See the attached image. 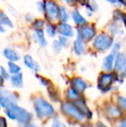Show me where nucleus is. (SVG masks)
<instances>
[{"mask_svg":"<svg viewBox=\"0 0 126 127\" xmlns=\"http://www.w3.org/2000/svg\"><path fill=\"white\" fill-rule=\"evenodd\" d=\"M125 42H126V37H125Z\"/></svg>","mask_w":126,"mask_h":127,"instance_id":"8fccbe9b","label":"nucleus"},{"mask_svg":"<svg viewBox=\"0 0 126 127\" xmlns=\"http://www.w3.org/2000/svg\"><path fill=\"white\" fill-rule=\"evenodd\" d=\"M80 35L84 39L87 41H91L96 35V30L93 27H88V26H83L81 28L80 31H79Z\"/></svg>","mask_w":126,"mask_h":127,"instance_id":"4468645a","label":"nucleus"},{"mask_svg":"<svg viewBox=\"0 0 126 127\" xmlns=\"http://www.w3.org/2000/svg\"><path fill=\"white\" fill-rule=\"evenodd\" d=\"M81 127H94L93 126V124H91L90 122H86V123H84V124L81 126Z\"/></svg>","mask_w":126,"mask_h":127,"instance_id":"a19ab883","label":"nucleus"},{"mask_svg":"<svg viewBox=\"0 0 126 127\" xmlns=\"http://www.w3.org/2000/svg\"><path fill=\"white\" fill-rule=\"evenodd\" d=\"M33 40L35 41V42L38 43L41 47H45L47 45V41H46L42 30H35V32L33 33Z\"/></svg>","mask_w":126,"mask_h":127,"instance_id":"f3484780","label":"nucleus"},{"mask_svg":"<svg viewBox=\"0 0 126 127\" xmlns=\"http://www.w3.org/2000/svg\"><path fill=\"white\" fill-rule=\"evenodd\" d=\"M52 48L55 53H59V52L61 50V49H62V46L60 43L59 41H54L52 44Z\"/></svg>","mask_w":126,"mask_h":127,"instance_id":"2f4dec72","label":"nucleus"},{"mask_svg":"<svg viewBox=\"0 0 126 127\" xmlns=\"http://www.w3.org/2000/svg\"><path fill=\"white\" fill-rule=\"evenodd\" d=\"M74 105H75L76 106H77L78 108H79V110L83 112V113L86 114V117H87V119H92V112H90L89 108H88V106L86 105V101L83 99V98L74 101Z\"/></svg>","mask_w":126,"mask_h":127,"instance_id":"dca6fc26","label":"nucleus"},{"mask_svg":"<svg viewBox=\"0 0 126 127\" xmlns=\"http://www.w3.org/2000/svg\"><path fill=\"white\" fill-rule=\"evenodd\" d=\"M71 83H72V87L80 94H83L87 88V83L80 77H76V78L73 79Z\"/></svg>","mask_w":126,"mask_h":127,"instance_id":"9b49d317","label":"nucleus"},{"mask_svg":"<svg viewBox=\"0 0 126 127\" xmlns=\"http://www.w3.org/2000/svg\"><path fill=\"white\" fill-rule=\"evenodd\" d=\"M67 99L69 100H72V101H75L77 99H79L82 98L81 96V94L79 92H78L75 88H74L73 87H69L67 91Z\"/></svg>","mask_w":126,"mask_h":127,"instance_id":"aec40b11","label":"nucleus"},{"mask_svg":"<svg viewBox=\"0 0 126 127\" xmlns=\"http://www.w3.org/2000/svg\"><path fill=\"white\" fill-rule=\"evenodd\" d=\"M24 62L28 68H29L30 70L34 71V72L37 73L40 70V66H39V64L32 58V56L30 55H26L25 56H24Z\"/></svg>","mask_w":126,"mask_h":127,"instance_id":"ddd939ff","label":"nucleus"},{"mask_svg":"<svg viewBox=\"0 0 126 127\" xmlns=\"http://www.w3.org/2000/svg\"><path fill=\"white\" fill-rule=\"evenodd\" d=\"M0 127H8L5 118L1 117V119H0Z\"/></svg>","mask_w":126,"mask_h":127,"instance_id":"4c0bfd02","label":"nucleus"},{"mask_svg":"<svg viewBox=\"0 0 126 127\" xmlns=\"http://www.w3.org/2000/svg\"><path fill=\"white\" fill-rule=\"evenodd\" d=\"M48 93H49V98H50L51 100H53L54 102H59L61 98H60L59 93L55 90L53 87H48Z\"/></svg>","mask_w":126,"mask_h":127,"instance_id":"4be33fe9","label":"nucleus"},{"mask_svg":"<svg viewBox=\"0 0 126 127\" xmlns=\"http://www.w3.org/2000/svg\"><path fill=\"white\" fill-rule=\"evenodd\" d=\"M25 19L27 22H32V21H33V17L30 15H26Z\"/></svg>","mask_w":126,"mask_h":127,"instance_id":"79ce46f5","label":"nucleus"},{"mask_svg":"<svg viewBox=\"0 0 126 127\" xmlns=\"http://www.w3.org/2000/svg\"><path fill=\"white\" fill-rule=\"evenodd\" d=\"M122 77H123V78L126 77V64H125V68H124V70H123V74H122Z\"/></svg>","mask_w":126,"mask_h":127,"instance_id":"c03bdc74","label":"nucleus"},{"mask_svg":"<svg viewBox=\"0 0 126 127\" xmlns=\"http://www.w3.org/2000/svg\"><path fill=\"white\" fill-rule=\"evenodd\" d=\"M72 18L74 20V24H78V25H86V20L83 17V16L79 13L78 10H74L72 13Z\"/></svg>","mask_w":126,"mask_h":127,"instance_id":"412c9836","label":"nucleus"},{"mask_svg":"<svg viewBox=\"0 0 126 127\" xmlns=\"http://www.w3.org/2000/svg\"><path fill=\"white\" fill-rule=\"evenodd\" d=\"M115 127H126V119H123L118 126H116Z\"/></svg>","mask_w":126,"mask_h":127,"instance_id":"58836bf2","label":"nucleus"},{"mask_svg":"<svg viewBox=\"0 0 126 127\" xmlns=\"http://www.w3.org/2000/svg\"><path fill=\"white\" fill-rule=\"evenodd\" d=\"M59 17L61 19V22H67L69 18V15L67 13V10L64 6L60 7V10H59Z\"/></svg>","mask_w":126,"mask_h":127,"instance_id":"b1692460","label":"nucleus"},{"mask_svg":"<svg viewBox=\"0 0 126 127\" xmlns=\"http://www.w3.org/2000/svg\"><path fill=\"white\" fill-rule=\"evenodd\" d=\"M59 10L57 4L54 2L51 1H46L45 2V12L46 17L50 22H54L57 20L59 17Z\"/></svg>","mask_w":126,"mask_h":127,"instance_id":"0eeeda50","label":"nucleus"},{"mask_svg":"<svg viewBox=\"0 0 126 127\" xmlns=\"http://www.w3.org/2000/svg\"><path fill=\"white\" fill-rule=\"evenodd\" d=\"M86 7H87L89 10H91L93 11V10H96L98 9V4L95 3L94 0H89V1H88L87 5H86Z\"/></svg>","mask_w":126,"mask_h":127,"instance_id":"72a5a7b5","label":"nucleus"},{"mask_svg":"<svg viewBox=\"0 0 126 127\" xmlns=\"http://www.w3.org/2000/svg\"><path fill=\"white\" fill-rule=\"evenodd\" d=\"M123 22H124V24H125V27H126V15H125V17H124Z\"/></svg>","mask_w":126,"mask_h":127,"instance_id":"09e8293b","label":"nucleus"},{"mask_svg":"<svg viewBox=\"0 0 126 127\" xmlns=\"http://www.w3.org/2000/svg\"><path fill=\"white\" fill-rule=\"evenodd\" d=\"M126 64V56L124 53H118L115 57L114 69L116 72H122Z\"/></svg>","mask_w":126,"mask_h":127,"instance_id":"9d476101","label":"nucleus"},{"mask_svg":"<svg viewBox=\"0 0 126 127\" xmlns=\"http://www.w3.org/2000/svg\"><path fill=\"white\" fill-rule=\"evenodd\" d=\"M3 55L10 62H18L20 60L18 53L16 50H14L13 49H10V48H7L3 50Z\"/></svg>","mask_w":126,"mask_h":127,"instance_id":"a211bd4d","label":"nucleus"},{"mask_svg":"<svg viewBox=\"0 0 126 127\" xmlns=\"http://www.w3.org/2000/svg\"><path fill=\"white\" fill-rule=\"evenodd\" d=\"M37 78L39 79V81H40V83L42 84L43 87H49L52 84H51L50 80H48V79L44 78V77H41V76H37Z\"/></svg>","mask_w":126,"mask_h":127,"instance_id":"c85d7f7f","label":"nucleus"},{"mask_svg":"<svg viewBox=\"0 0 126 127\" xmlns=\"http://www.w3.org/2000/svg\"><path fill=\"white\" fill-rule=\"evenodd\" d=\"M115 57H116V55L112 53L104 57V62H103V68L104 69V71L111 72L115 64Z\"/></svg>","mask_w":126,"mask_h":127,"instance_id":"2eb2a0df","label":"nucleus"},{"mask_svg":"<svg viewBox=\"0 0 126 127\" xmlns=\"http://www.w3.org/2000/svg\"><path fill=\"white\" fill-rule=\"evenodd\" d=\"M117 104L121 108V110L126 111V97L118 96V99H117Z\"/></svg>","mask_w":126,"mask_h":127,"instance_id":"bb28decb","label":"nucleus"},{"mask_svg":"<svg viewBox=\"0 0 126 127\" xmlns=\"http://www.w3.org/2000/svg\"><path fill=\"white\" fill-rule=\"evenodd\" d=\"M86 43L84 42V38L80 35V34H78V37L74 42V53L77 55H81L86 51Z\"/></svg>","mask_w":126,"mask_h":127,"instance_id":"6e6552de","label":"nucleus"},{"mask_svg":"<svg viewBox=\"0 0 126 127\" xmlns=\"http://www.w3.org/2000/svg\"><path fill=\"white\" fill-rule=\"evenodd\" d=\"M58 30L59 33L61 35L67 37H73L74 36V30L70 24H67L65 22H61L58 26Z\"/></svg>","mask_w":126,"mask_h":127,"instance_id":"f8f14e48","label":"nucleus"},{"mask_svg":"<svg viewBox=\"0 0 126 127\" xmlns=\"http://www.w3.org/2000/svg\"><path fill=\"white\" fill-rule=\"evenodd\" d=\"M0 22H1V24L3 26H7V27H10V28L13 27V24H12L11 21H10V19H9V17H7V16H5L3 12H2L1 15H0Z\"/></svg>","mask_w":126,"mask_h":127,"instance_id":"393cba45","label":"nucleus"},{"mask_svg":"<svg viewBox=\"0 0 126 127\" xmlns=\"http://www.w3.org/2000/svg\"><path fill=\"white\" fill-rule=\"evenodd\" d=\"M51 127H67L64 123L61 122L58 118H54L52 121V124H51Z\"/></svg>","mask_w":126,"mask_h":127,"instance_id":"cd10ccee","label":"nucleus"},{"mask_svg":"<svg viewBox=\"0 0 126 127\" xmlns=\"http://www.w3.org/2000/svg\"><path fill=\"white\" fill-rule=\"evenodd\" d=\"M105 114L110 119H118V118L121 117L122 115L121 108L118 105H110L108 106H106Z\"/></svg>","mask_w":126,"mask_h":127,"instance_id":"1a4fd4ad","label":"nucleus"},{"mask_svg":"<svg viewBox=\"0 0 126 127\" xmlns=\"http://www.w3.org/2000/svg\"><path fill=\"white\" fill-rule=\"evenodd\" d=\"M61 112L64 114H66L68 117L72 118V119H75V120L79 121V122H83L86 119V115L84 114L75 105L74 102L67 101L61 104Z\"/></svg>","mask_w":126,"mask_h":127,"instance_id":"7ed1b4c3","label":"nucleus"},{"mask_svg":"<svg viewBox=\"0 0 126 127\" xmlns=\"http://www.w3.org/2000/svg\"><path fill=\"white\" fill-rule=\"evenodd\" d=\"M43 25H44V21L43 20H36L33 24V27L35 29V30H42L43 28Z\"/></svg>","mask_w":126,"mask_h":127,"instance_id":"7c9ffc66","label":"nucleus"},{"mask_svg":"<svg viewBox=\"0 0 126 127\" xmlns=\"http://www.w3.org/2000/svg\"><path fill=\"white\" fill-rule=\"evenodd\" d=\"M58 41H59L60 43L61 44L62 48H67L69 44V41H68V39H67V37L64 36V35H61V36L59 37V39H58Z\"/></svg>","mask_w":126,"mask_h":127,"instance_id":"c756f323","label":"nucleus"},{"mask_svg":"<svg viewBox=\"0 0 126 127\" xmlns=\"http://www.w3.org/2000/svg\"><path fill=\"white\" fill-rule=\"evenodd\" d=\"M34 109L39 119H48L54 115L55 110L54 106L42 97H36L33 100Z\"/></svg>","mask_w":126,"mask_h":127,"instance_id":"f03ea898","label":"nucleus"},{"mask_svg":"<svg viewBox=\"0 0 126 127\" xmlns=\"http://www.w3.org/2000/svg\"><path fill=\"white\" fill-rule=\"evenodd\" d=\"M113 44V38L110 35H106L104 33L99 34L98 36H96L94 42H93V47L96 50L99 51H106Z\"/></svg>","mask_w":126,"mask_h":127,"instance_id":"39448f33","label":"nucleus"},{"mask_svg":"<svg viewBox=\"0 0 126 127\" xmlns=\"http://www.w3.org/2000/svg\"><path fill=\"white\" fill-rule=\"evenodd\" d=\"M46 32L49 37H54L56 34V27L49 23L46 25Z\"/></svg>","mask_w":126,"mask_h":127,"instance_id":"a878e982","label":"nucleus"},{"mask_svg":"<svg viewBox=\"0 0 126 127\" xmlns=\"http://www.w3.org/2000/svg\"><path fill=\"white\" fill-rule=\"evenodd\" d=\"M7 117L11 120H16L20 126H26L30 122L32 114L24 108L18 106L16 103L10 104L5 108Z\"/></svg>","mask_w":126,"mask_h":127,"instance_id":"f257e3e1","label":"nucleus"},{"mask_svg":"<svg viewBox=\"0 0 126 127\" xmlns=\"http://www.w3.org/2000/svg\"><path fill=\"white\" fill-rule=\"evenodd\" d=\"M1 77L4 79V80H9L10 78V74L7 72V70H5V68L3 67H1Z\"/></svg>","mask_w":126,"mask_h":127,"instance_id":"c9c22d12","label":"nucleus"},{"mask_svg":"<svg viewBox=\"0 0 126 127\" xmlns=\"http://www.w3.org/2000/svg\"><path fill=\"white\" fill-rule=\"evenodd\" d=\"M8 67H9V71H10V73L12 75L21 73V67L17 64H16L15 62H9Z\"/></svg>","mask_w":126,"mask_h":127,"instance_id":"5701e85b","label":"nucleus"},{"mask_svg":"<svg viewBox=\"0 0 126 127\" xmlns=\"http://www.w3.org/2000/svg\"><path fill=\"white\" fill-rule=\"evenodd\" d=\"M106 1L110 2V3H116L118 2V0H106Z\"/></svg>","mask_w":126,"mask_h":127,"instance_id":"a18cd8bd","label":"nucleus"},{"mask_svg":"<svg viewBox=\"0 0 126 127\" xmlns=\"http://www.w3.org/2000/svg\"><path fill=\"white\" fill-rule=\"evenodd\" d=\"M119 30H120V28L118 26L117 24H111V27H110V32H111L112 35H117V34H118Z\"/></svg>","mask_w":126,"mask_h":127,"instance_id":"473e14b6","label":"nucleus"},{"mask_svg":"<svg viewBox=\"0 0 126 127\" xmlns=\"http://www.w3.org/2000/svg\"><path fill=\"white\" fill-rule=\"evenodd\" d=\"M18 99V95L15 93H12L9 90H4V89H2L0 92V104L3 108H6L10 104L17 103Z\"/></svg>","mask_w":126,"mask_h":127,"instance_id":"423d86ee","label":"nucleus"},{"mask_svg":"<svg viewBox=\"0 0 126 127\" xmlns=\"http://www.w3.org/2000/svg\"><path fill=\"white\" fill-rule=\"evenodd\" d=\"M96 127H108V126L105 124H104L102 121H98L96 123Z\"/></svg>","mask_w":126,"mask_h":127,"instance_id":"ea45409f","label":"nucleus"},{"mask_svg":"<svg viewBox=\"0 0 126 127\" xmlns=\"http://www.w3.org/2000/svg\"><path fill=\"white\" fill-rule=\"evenodd\" d=\"M118 2H119V3H121L122 4H124V5H125V6H126V0H118Z\"/></svg>","mask_w":126,"mask_h":127,"instance_id":"49530a36","label":"nucleus"},{"mask_svg":"<svg viewBox=\"0 0 126 127\" xmlns=\"http://www.w3.org/2000/svg\"><path fill=\"white\" fill-rule=\"evenodd\" d=\"M10 82H11V85L16 88H22L24 87V80H23L22 73L13 74L10 77Z\"/></svg>","mask_w":126,"mask_h":127,"instance_id":"6ab92c4d","label":"nucleus"},{"mask_svg":"<svg viewBox=\"0 0 126 127\" xmlns=\"http://www.w3.org/2000/svg\"><path fill=\"white\" fill-rule=\"evenodd\" d=\"M38 10L40 12L45 11V2H40V3H38Z\"/></svg>","mask_w":126,"mask_h":127,"instance_id":"e433bc0d","label":"nucleus"},{"mask_svg":"<svg viewBox=\"0 0 126 127\" xmlns=\"http://www.w3.org/2000/svg\"><path fill=\"white\" fill-rule=\"evenodd\" d=\"M61 1H64L67 3H73V0H61Z\"/></svg>","mask_w":126,"mask_h":127,"instance_id":"de8ad7c7","label":"nucleus"},{"mask_svg":"<svg viewBox=\"0 0 126 127\" xmlns=\"http://www.w3.org/2000/svg\"><path fill=\"white\" fill-rule=\"evenodd\" d=\"M118 76L115 73H106L102 74L99 78L98 87L99 90L105 93L111 88V86L115 81L118 80Z\"/></svg>","mask_w":126,"mask_h":127,"instance_id":"20e7f679","label":"nucleus"},{"mask_svg":"<svg viewBox=\"0 0 126 127\" xmlns=\"http://www.w3.org/2000/svg\"><path fill=\"white\" fill-rule=\"evenodd\" d=\"M120 49H121V43H120L119 42H116V43L112 46V52H111V53L114 54L115 55H117L118 53H119Z\"/></svg>","mask_w":126,"mask_h":127,"instance_id":"f704fd0d","label":"nucleus"},{"mask_svg":"<svg viewBox=\"0 0 126 127\" xmlns=\"http://www.w3.org/2000/svg\"><path fill=\"white\" fill-rule=\"evenodd\" d=\"M25 127H37L35 124H32V123H29L28 125H26Z\"/></svg>","mask_w":126,"mask_h":127,"instance_id":"37998d69","label":"nucleus"}]
</instances>
